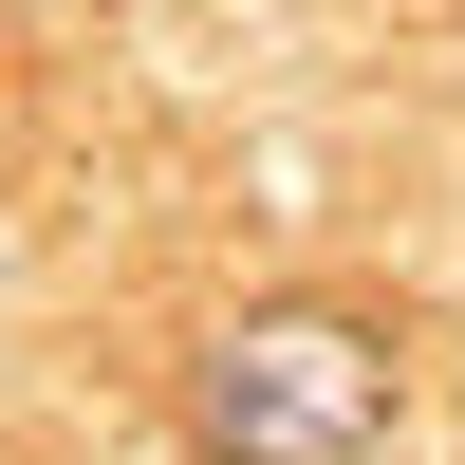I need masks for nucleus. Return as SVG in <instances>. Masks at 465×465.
<instances>
[{"label":"nucleus","instance_id":"1","mask_svg":"<svg viewBox=\"0 0 465 465\" xmlns=\"http://www.w3.org/2000/svg\"><path fill=\"white\" fill-rule=\"evenodd\" d=\"M223 465H391V354L354 317H242L186 391Z\"/></svg>","mask_w":465,"mask_h":465}]
</instances>
